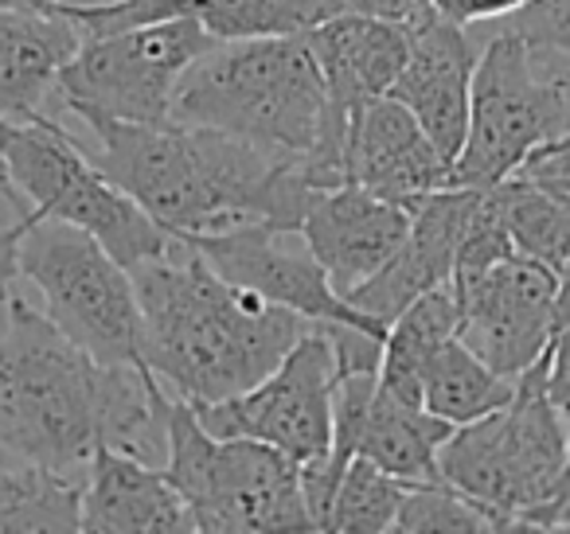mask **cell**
<instances>
[{
	"instance_id": "cell-1",
	"label": "cell",
	"mask_w": 570,
	"mask_h": 534,
	"mask_svg": "<svg viewBox=\"0 0 570 534\" xmlns=\"http://www.w3.org/2000/svg\"><path fill=\"white\" fill-rule=\"evenodd\" d=\"M173 398L149 363L106 367L12 297L0 332V453L87 479L102 445L165 464Z\"/></svg>"
},
{
	"instance_id": "cell-2",
	"label": "cell",
	"mask_w": 570,
	"mask_h": 534,
	"mask_svg": "<svg viewBox=\"0 0 570 534\" xmlns=\"http://www.w3.org/2000/svg\"><path fill=\"white\" fill-rule=\"evenodd\" d=\"M71 118L82 126L75 137L87 157L176 238L219 235L243 222L302 230L309 204L325 191L305 160L274 157L215 129L134 126L102 113Z\"/></svg>"
},
{
	"instance_id": "cell-3",
	"label": "cell",
	"mask_w": 570,
	"mask_h": 534,
	"mask_svg": "<svg viewBox=\"0 0 570 534\" xmlns=\"http://www.w3.org/2000/svg\"><path fill=\"white\" fill-rule=\"evenodd\" d=\"M129 274L145 316V363L191 406L258 386L313 328L305 316L219 277L184 238Z\"/></svg>"
},
{
	"instance_id": "cell-4",
	"label": "cell",
	"mask_w": 570,
	"mask_h": 534,
	"mask_svg": "<svg viewBox=\"0 0 570 534\" xmlns=\"http://www.w3.org/2000/svg\"><path fill=\"white\" fill-rule=\"evenodd\" d=\"M173 121L238 137L274 157L305 160L321 188L348 184V121L333 110L305 36L212 43L184 75Z\"/></svg>"
},
{
	"instance_id": "cell-5",
	"label": "cell",
	"mask_w": 570,
	"mask_h": 534,
	"mask_svg": "<svg viewBox=\"0 0 570 534\" xmlns=\"http://www.w3.org/2000/svg\"><path fill=\"white\" fill-rule=\"evenodd\" d=\"M442 479L508 518V531H559L570 500V433L547 394V352L515 394L438 448Z\"/></svg>"
},
{
	"instance_id": "cell-6",
	"label": "cell",
	"mask_w": 570,
	"mask_h": 534,
	"mask_svg": "<svg viewBox=\"0 0 570 534\" xmlns=\"http://www.w3.org/2000/svg\"><path fill=\"white\" fill-rule=\"evenodd\" d=\"M570 134V63L500 24L484 40L469 98V134L453 184H504Z\"/></svg>"
},
{
	"instance_id": "cell-7",
	"label": "cell",
	"mask_w": 570,
	"mask_h": 534,
	"mask_svg": "<svg viewBox=\"0 0 570 534\" xmlns=\"http://www.w3.org/2000/svg\"><path fill=\"white\" fill-rule=\"evenodd\" d=\"M165 472L188 503L196 534L317 531L294 456L254 437H215L184 398L173 402Z\"/></svg>"
},
{
	"instance_id": "cell-8",
	"label": "cell",
	"mask_w": 570,
	"mask_h": 534,
	"mask_svg": "<svg viewBox=\"0 0 570 534\" xmlns=\"http://www.w3.org/2000/svg\"><path fill=\"white\" fill-rule=\"evenodd\" d=\"M20 277L40 289L43 313L106 367L145 363L137 281L90 230L36 211L20 238Z\"/></svg>"
},
{
	"instance_id": "cell-9",
	"label": "cell",
	"mask_w": 570,
	"mask_h": 534,
	"mask_svg": "<svg viewBox=\"0 0 570 534\" xmlns=\"http://www.w3.org/2000/svg\"><path fill=\"white\" fill-rule=\"evenodd\" d=\"M9 180L40 215L59 222L82 227L121 261V266H141L149 258L173 250L180 238L165 230L134 196L118 188L71 129L56 118L24 121L12 129L9 145L0 149Z\"/></svg>"
},
{
	"instance_id": "cell-10",
	"label": "cell",
	"mask_w": 570,
	"mask_h": 534,
	"mask_svg": "<svg viewBox=\"0 0 570 534\" xmlns=\"http://www.w3.org/2000/svg\"><path fill=\"white\" fill-rule=\"evenodd\" d=\"M212 43L219 40L191 17L90 36L59 75V110L102 113L134 126L173 121L176 90Z\"/></svg>"
},
{
	"instance_id": "cell-11",
	"label": "cell",
	"mask_w": 570,
	"mask_h": 534,
	"mask_svg": "<svg viewBox=\"0 0 570 534\" xmlns=\"http://www.w3.org/2000/svg\"><path fill=\"white\" fill-rule=\"evenodd\" d=\"M336 386V339L328 324H313L258 386L227 402L196 406V414L215 437H254L282 448L297 464H313L333 453Z\"/></svg>"
},
{
	"instance_id": "cell-12",
	"label": "cell",
	"mask_w": 570,
	"mask_h": 534,
	"mask_svg": "<svg viewBox=\"0 0 570 534\" xmlns=\"http://www.w3.org/2000/svg\"><path fill=\"white\" fill-rule=\"evenodd\" d=\"M453 293L461 305L458 336L504 378H520L535 367L559 332V274L528 254H508L481 274L458 277Z\"/></svg>"
},
{
	"instance_id": "cell-13",
	"label": "cell",
	"mask_w": 570,
	"mask_h": 534,
	"mask_svg": "<svg viewBox=\"0 0 570 534\" xmlns=\"http://www.w3.org/2000/svg\"><path fill=\"white\" fill-rule=\"evenodd\" d=\"M184 243L196 246L207 258V266L227 281H235L238 289L258 293L289 313L305 316L309 324H352V328L387 336V324L372 320L333 289L321 261L305 246L302 230H282L274 222H243L235 230L184 238Z\"/></svg>"
},
{
	"instance_id": "cell-14",
	"label": "cell",
	"mask_w": 570,
	"mask_h": 534,
	"mask_svg": "<svg viewBox=\"0 0 570 534\" xmlns=\"http://www.w3.org/2000/svg\"><path fill=\"white\" fill-rule=\"evenodd\" d=\"M450 433L453 425L434 417L426 406L391 394L380 383V370H341L333 437L336 461L364 456L406 484H430L442 479L438 448Z\"/></svg>"
},
{
	"instance_id": "cell-15",
	"label": "cell",
	"mask_w": 570,
	"mask_h": 534,
	"mask_svg": "<svg viewBox=\"0 0 570 534\" xmlns=\"http://www.w3.org/2000/svg\"><path fill=\"white\" fill-rule=\"evenodd\" d=\"M406 24H411V56L391 87V98H399L419 118L430 141L453 165L469 134V98H473L481 48L473 43L469 28L445 20L438 9H426Z\"/></svg>"
},
{
	"instance_id": "cell-16",
	"label": "cell",
	"mask_w": 570,
	"mask_h": 534,
	"mask_svg": "<svg viewBox=\"0 0 570 534\" xmlns=\"http://www.w3.org/2000/svg\"><path fill=\"white\" fill-rule=\"evenodd\" d=\"M344 180L360 184L372 196L414 207L422 196L453 184V165L430 141L411 110L399 98H372L348 121L344 145Z\"/></svg>"
},
{
	"instance_id": "cell-17",
	"label": "cell",
	"mask_w": 570,
	"mask_h": 534,
	"mask_svg": "<svg viewBox=\"0 0 570 534\" xmlns=\"http://www.w3.org/2000/svg\"><path fill=\"white\" fill-rule=\"evenodd\" d=\"M473 199L476 188H465V184H450V188L422 196L411 207V230H406L403 246L391 254V261L380 274L367 277L352 293V305L372 316V320L391 324L422 293L438 289V285H453L461 238H465L469 215H473Z\"/></svg>"
},
{
	"instance_id": "cell-18",
	"label": "cell",
	"mask_w": 570,
	"mask_h": 534,
	"mask_svg": "<svg viewBox=\"0 0 570 534\" xmlns=\"http://www.w3.org/2000/svg\"><path fill=\"white\" fill-rule=\"evenodd\" d=\"M406 230H411V207L372 196L360 184L317 191L302 219L305 246L344 300L387 266L391 254L403 246Z\"/></svg>"
},
{
	"instance_id": "cell-19",
	"label": "cell",
	"mask_w": 570,
	"mask_h": 534,
	"mask_svg": "<svg viewBox=\"0 0 570 534\" xmlns=\"http://www.w3.org/2000/svg\"><path fill=\"white\" fill-rule=\"evenodd\" d=\"M305 43L325 75L333 110L352 121L372 98L391 95L411 56V24L352 9L305 32Z\"/></svg>"
},
{
	"instance_id": "cell-20",
	"label": "cell",
	"mask_w": 570,
	"mask_h": 534,
	"mask_svg": "<svg viewBox=\"0 0 570 534\" xmlns=\"http://www.w3.org/2000/svg\"><path fill=\"white\" fill-rule=\"evenodd\" d=\"M82 531L98 534H196L184 495L168 479L165 464L118 453L102 445L82 479Z\"/></svg>"
},
{
	"instance_id": "cell-21",
	"label": "cell",
	"mask_w": 570,
	"mask_h": 534,
	"mask_svg": "<svg viewBox=\"0 0 570 534\" xmlns=\"http://www.w3.org/2000/svg\"><path fill=\"white\" fill-rule=\"evenodd\" d=\"M82 48V32L63 9H12L0 4V113L9 121L51 118L59 75Z\"/></svg>"
},
{
	"instance_id": "cell-22",
	"label": "cell",
	"mask_w": 570,
	"mask_h": 534,
	"mask_svg": "<svg viewBox=\"0 0 570 534\" xmlns=\"http://www.w3.org/2000/svg\"><path fill=\"white\" fill-rule=\"evenodd\" d=\"M461 328V305L453 285H438V289L422 293L419 300L403 308L395 320L387 324V339H383V359H380V383L391 394L422 406V370L434 359V352L453 339Z\"/></svg>"
},
{
	"instance_id": "cell-23",
	"label": "cell",
	"mask_w": 570,
	"mask_h": 534,
	"mask_svg": "<svg viewBox=\"0 0 570 534\" xmlns=\"http://www.w3.org/2000/svg\"><path fill=\"white\" fill-rule=\"evenodd\" d=\"M168 17H191L215 40H285L356 9V0H165Z\"/></svg>"
},
{
	"instance_id": "cell-24",
	"label": "cell",
	"mask_w": 570,
	"mask_h": 534,
	"mask_svg": "<svg viewBox=\"0 0 570 534\" xmlns=\"http://www.w3.org/2000/svg\"><path fill=\"white\" fill-rule=\"evenodd\" d=\"M520 378H504L461 336L445 339L422 370V406L450 425H465L492 414L515 394Z\"/></svg>"
},
{
	"instance_id": "cell-25",
	"label": "cell",
	"mask_w": 570,
	"mask_h": 534,
	"mask_svg": "<svg viewBox=\"0 0 570 534\" xmlns=\"http://www.w3.org/2000/svg\"><path fill=\"white\" fill-rule=\"evenodd\" d=\"M0 531H82V479L0 453Z\"/></svg>"
},
{
	"instance_id": "cell-26",
	"label": "cell",
	"mask_w": 570,
	"mask_h": 534,
	"mask_svg": "<svg viewBox=\"0 0 570 534\" xmlns=\"http://www.w3.org/2000/svg\"><path fill=\"white\" fill-rule=\"evenodd\" d=\"M497 188L515 254H528L559 274L570 258V191L547 188L528 176H512Z\"/></svg>"
},
{
	"instance_id": "cell-27",
	"label": "cell",
	"mask_w": 570,
	"mask_h": 534,
	"mask_svg": "<svg viewBox=\"0 0 570 534\" xmlns=\"http://www.w3.org/2000/svg\"><path fill=\"white\" fill-rule=\"evenodd\" d=\"M406 487H411L406 479L383 472L380 464L364 461V456H352L341 484H336L325 531H341V534L395 531V518H399V511H403Z\"/></svg>"
},
{
	"instance_id": "cell-28",
	"label": "cell",
	"mask_w": 570,
	"mask_h": 534,
	"mask_svg": "<svg viewBox=\"0 0 570 534\" xmlns=\"http://www.w3.org/2000/svg\"><path fill=\"white\" fill-rule=\"evenodd\" d=\"M395 531H508V518L445 479L406 487Z\"/></svg>"
},
{
	"instance_id": "cell-29",
	"label": "cell",
	"mask_w": 570,
	"mask_h": 534,
	"mask_svg": "<svg viewBox=\"0 0 570 534\" xmlns=\"http://www.w3.org/2000/svg\"><path fill=\"white\" fill-rule=\"evenodd\" d=\"M500 24L570 63V0H531L528 9L500 20Z\"/></svg>"
},
{
	"instance_id": "cell-30",
	"label": "cell",
	"mask_w": 570,
	"mask_h": 534,
	"mask_svg": "<svg viewBox=\"0 0 570 534\" xmlns=\"http://www.w3.org/2000/svg\"><path fill=\"white\" fill-rule=\"evenodd\" d=\"M445 20L461 28L473 24H492V20H508L515 17L520 9H528L531 0H430Z\"/></svg>"
},
{
	"instance_id": "cell-31",
	"label": "cell",
	"mask_w": 570,
	"mask_h": 534,
	"mask_svg": "<svg viewBox=\"0 0 570 534\" xmlns=\"http://www.w3.org/2000/svg\"><path fill=\"white\" fill-rule=\"evenodd\" d=\"M547 394L570 433V324L554 332L551 347H547Z\"/></svg>"
},
{
	"instance_id": "cell-32",
	"label": "cell",
	"mask_w": 570,
	"mask_h": 534,
	"mask_svg": "<svg viewBox=\"0 0 570 534\" xmlns=\"http://www.w3.org/2000/svg\"><path fill=\"white\" fill-rule=\"evenodd\" d=\"M36 219V207L28 215H20L17 222L0 227V313L17 297V277H20V238H24L28 222Z\"/></svg>"
},
{
	"instance_id": "cell-33",
	"label": "cell",
	"mask_w": 570,
	"mask_h": 534,
	"mask_svg": "<svg viewBox=\"0 0 570 534\" xmlns=\"http://www.w3.org/2000/svg\"><path fill=\"white\" fill-rule=\"evenodd\" d=\"M570 324V258L559 269V293H554V328Z\"/></svg>"
},
{
	"instance_id": "cell-34",
	"label": "cell",
	"mask_w": 570,
	"mask_h": 534,
	"mask_svg": "<svg viewBox=\"0 0 570 534\" xmlns=\"http://www.w3.org/2000/svg\"><path fill=\"white\" fill-rule=\"evenodd\" d=\"M0 4H12V9H56L63 0H0Z\"/></svg>"
},
{
	"instance_id": "cell-35",
	"label": "cell",
	"mask_w": 570,
	"mask_h": 534,
	"mask_svg": "<svg viewBox=\"0 0 570 534\" xmlns=\"http://www.w3.org/2000/svg\"><path fill=\"white\" fill-rule=\"evenodd\" d=\"M12 129H17V121H9V118H4V113H0V149H4V145H9Z\"/></svg>"
},
{
	"instance_id": "cell-36",
	"label": "cell",
	"mask_w": 570,
	"mask_h": 534,
	"mask_svg": "<svg viewBox=\"0 0 570 534\" xmlns=\"http://www.w3.org/2000/svg\"><path fill=\"white\" fill-rule=\"evenodd\" d=\"M559 526H570V500H567V507H562V515H559Z\"/></svg>"
},
{
	"instance_id": "cell-37",
	"label": "cell",
	"mask_w": 570,
	"mask_h": 534,
	"mask_svg": "<svg viewBox=\"0 0 570 534\" xmlns=\"http://www.w3.org/2000/svg\"><path fill=\"white\" fill-rule=\"evenodd\" d=\"M0 188H9V191H17V188H12V184H9V180H4V176H0Z\"/></svg>"
},
{
	"instance_id": "cell-38",
	"label": "cell",
	"mask_w": 570,
	"mask_h": 534,
	"mask_svg": "<svg viewBox=\"0 0 570 534\" xmlns=\"http://www.w3.org/2000/svg\"><path fill=\"white\" fill-rule=\"evenodd\" d=\"M554 145H567V149H570V134H567V137H562V141H554Z\"/></svg>"
}]
</instances>
